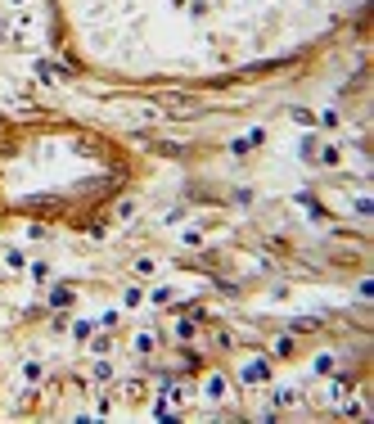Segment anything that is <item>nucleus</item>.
I'll return each mask as SVG.
<instances>
[{
	"mask_svg": "<svg viewBox=\"0 0 374 424\" xmlns=\"http://www.w3.org/2000/svg\"><path fill=\"white\" fill-rule=\"evenodd\" d=\"M244 379H248V384L266 379V366H262V361H253V366H244Z\"/></svg>",
	"mask_w": 374,
	"mask_h": 424,
	"instance_id": "f257e3e1",
	"label": "nucleus"
},
{
	"mask_svg": "<svg viewBox=\"0 0 374 424\" xmlns=\"http://www.w3.org/2000/svg\"><path fill=\"white\" fill-rule=\"evenodd\" d=\"M257 140H262V131H248L244 140H235V153H248V149H253V145H257Z\"/></svg>",
	"mask_w": 374,
	"mask_h": 424,
	"instance_id": "f03ea898",
	"label": "nucleus"
},
{
	"mask_svg": "<svg viewBox=\"0 0 374 424\" xmlns=\"http://www.w3.org/2000/svg\"><path fill=\"white\" fill-rule=\"evenodd\" d=\"M208 397H225V379H208Z\"/></svg>",
	"mask_w": 374,
	"mask_h": 424,
	"instance_id": "7ed1b4c3",
	"label": "nucleus"
}]
</instances>
